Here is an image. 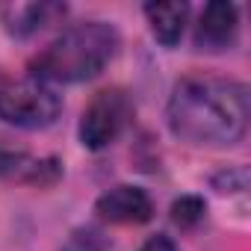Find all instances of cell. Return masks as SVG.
<instances>
[{
    "mask_svg": "<svg viewBox=\"0 0 251 251\" xmlns=\"http://www.w3.org/2000/svg\"><path fill=\"white\" fill-rule=\"evenodd\" d=\"M56 15H65V6H56V3H27V6H15L9 12V33L12 36H33L42 27H48Z\"/></svg>",
    "mask_w": 251,
    "mask_h": 251,
    "instance_id": "9c48e42d",
    "label": "cell"
},
{
    "mask_svg": "<svg viewBox=\"0 0 251 251\" xmlns=\"http://www.w3.org/2000/svg\"><path fill=\"white\" fill-rule=\"evenodd\" d=\"M118 50L115 27L103 21H83L56 36L33 62L30 71L42 83H80L98 77Z\"/></svg>",
    "mask_w": 251,
    "mask_h": 251,
    "instance_id": "7a4b0ae2",
    "label": "cell"
},
{
    "mask_svg": "<svg viewBox=\"0 0 251 251\" xmlns=\"http://www.w3.org/2000/svg\"><path fill=\"white\" fill-rule=\"evenodd\" d=\"M236 27H239V15L233 3H207L198 27H195V48L201 50H225L233 39H236Z\"/></svg>",
    "mask_w": 251,
    "mask_h": 251,
    "instance_id": "8992f818",
    "label": "cell"
},
{
    "mask_svg": "<svg viewBox=\"0 0 251 251\" xmlns=\"http://www.w3.org/2000/svg\"><path fill=\"white\" fill-rule=\"evenodd\" d=\"M145 15H148L151 33L157 36V42H163L166 48H172L183 36L189 6L186 3H148L145 6Z\"/></svg>",
    "mask_w": 251,
    "mask_h": 251,
    "instance_id": "ba28073f",
    "label": "cell"
},
{
    "mask_svg": "<svg viewBox=\"0 0 251 251\" xmlns=\"http://www.w3.org/2000/svg\"><path fill=\"white\" fill-rule=\"evenodd\" d=\"M204 201L201 198H195V195H183V198H177L175 204H172V222L175 225H180V227H192V225H198L201 219H204Z\"/></svg>",
    "mask_w": 251,
    "mask_h": 251,
    "instance_id": "30bf717a",
    "label": "cell"
},
{
    "mask_svg": "<svg viewBox=\"0 0 251 251\" xmlns=\"http://www.w3.org/2000/svg\"><path fill=\"white\" fill-rule=\"evenodd\" d=\"M62 175V166L56 157L36 160L24 151H0V177L15 180V183H53Z\"/></svg>",
    "mask_w": 251,
    "mask_h": 251,
    "instance_id": "52a82bcc",
    "label": "cell"
},
{
    "mask_svg": "<svg viewBox=\"0 0 251 251\" xmlns=\"http://www.w3.org/2000/svg\"><path fill=\"white\" fill-rule=\"evenodd\" d=\"M133 118V103L127 92L121 89H103L98 92L80 121V139L89 151H100L118 139V133L127 127V121Z\"/></svg>",
    "mask_w": 251,
    "mask_h": 251,
    "instance_id": "277c9868",
    "label": "cell"
},
{
    "mask_svg": "<svg viewBox=\"0 0 251 251\" xmlns=\"http://www.w3.org/2000/svg\"><path fill=\"white\" fill-rule=\"evenodd\" d=\"M62 112V98L36 77L6 83L0 89V118L24 130H39L53 124Z\"/></svg>",
    "mask_w": 251,
    "mask_h": 251,
    "instance_id": "3957f363",
    "label": "cell"
},
{
    "mask_svg": "<svg viewBox=\"0 0 251 251\" xmlns=\"http://www.w3.org/2000/svg\"><path fill=\"white\" fill-rule=\"evenodd\" d=\"M169 127L192 145H233L248 127V89L236 80L192 74L169 98Z\"/></svg>",
    "mask_w": 251,
    "mask_h": 251,
    "instance_id": "6da1fadb",
    "label": "cell"
},
{
    "mask_svg": "<svg viewBox=\"0 0 251 251\" xmlns=\"http://www.w3.org/2000/svg\"><path fill=\"white\" fill-rule=\"evenodd\" d=\"M95 213L112 225H142L151 219L154 204L139 186H115L98 198Z\"/></svg>",
    "mask_w": 251,
    "mask_h": 251,
    "instance_id": "5b68a950",
    "label": "cell"
},
{
    "mask_svg": "<svg viewBox=\"0 0 251 251\" xmlns=\"http://www.w3.org/2000/svg\"><path fill=\"white\" fill-rule=\"evenodd\" d=\"M139 251H177V245L172 242V236H166V233H157V236H151Z\"/></svg>",
    "mask_w": 251,
    "mask_h": 251,
    "instance_id": "8fae6325",
    "label": "cell"
}]
</instances>
